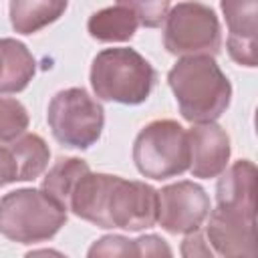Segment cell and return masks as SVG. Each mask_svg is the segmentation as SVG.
<instances>
[{"instance_id": "17", "label": "cell", "mask_w": 258, "mask_h": 258, "mask_svg": "<svg viewBox=\"0 0 258 258\" xmlns=\"http://www.w3.org/2000/svg\"><path fill=\"white\" fill-rule=\"evenodd\" d=\"M89 169V163L79 157H60L44 175L40 189L46 191L54 202H58L67 210V202L77 179Z\"/></svg>"}, {"instance_id": "22", "label": "cell", "mask_w": 258, "mask_h": 258, "mask_svg": "<svg viewBox=\"0 0 258 258\" xmlns=\"http://www.w3.org/2000/svg\"><path fill=\"white\" fill-rule=\"evenodd\" d=\"M181 254L187 256V258H191V256H214V252H212L206 236L200 230L189 232L185 236V240L181 244Z\"/></svg>"}, {"instance_id": "14", "label": "cell", "mask_w": 258, "mask_h": 258, "mask_svg": "<svg viewBox=\"0 0 258 258\" xmlns=\"http://www.w3.org/2000/svg\"><path fill=\"white\" fill-rule=\"evenodd\" d=\"M69 0H10V24L18 34H34L56 22Z\"/></svg>"}, {"instance_id": "23", "label": "cell", "mask_w": 258, "mask_h": 258, "mask_svg": "<svg viewBox=\"0 0 258 258\" xmlns=\"http://www.w3.org/2000/svg\"><path fill=\"white\" fill-rule=\"evenodd\" d=\"M18 181V167L8 145L0 147V187Z\"/></svg>"}, {"instance_id": "7", "label": "cell", "mask_w": 258, "mask_h": 258, "mask_svg": "<svg viewBox=\"0 0 258 258\" xmlns=\"http://www.w3.org/2000/svg\"><path fill=\"white\" fill-rule=\"evenodd\" d=\"M163 44L175 56H216L222 48V28L214 8L196 0L175 4L165 16Z\"/></svg>"}, {"instance_id": "6", "label": "cell", "mask_w": 258, "mask_h": 258, "mask_svg": "<svg viewBox=\"0 0 258 258\" xmlns=\"http://www.w3.org/2000/svg\"><path fill=\"white\" fill-rule=\"evenodd\" d=\"M52 137L71 149H89L105 127V111L85 89L71 87L58 91L46 111Z\"/></svg>"}, {"instance_id": "15", "label": "cell", "mask_w": 258, "mask_h": 258, "mask_svg": "<svg viewBox=\"0 0 258 258\" xmlns=\"http://www.w3.org/2000/svg\"><path fill=\"white\" fill-rule=\"evenodd\" d=\"M139 22L125 6H109L91 14L87 22L89 34L99 42H127L133 38Z\"/></svg>"}, {"instance_id": "18", "label": "cell", "mask_w": 258, "mask_h": 258, "mask_svg": "<svg viewBox=\"0 0 258 258\" xmlns=\"http://www.w3.org/2000/svg\"><path fill=\"white\" fill-rule=\"evenodd\" d=\"M28 111L26 107L12 99L0 97V143H10L28 129Z\"/></svg>"}, {"instance_id": "20", "label": "cell", "mask_w": 258, "mask_h": 258, "mask_svg": "<svg viewBox=\"0 0 258 258\" xmlns=\"http://www.w3.org/2000/svg\"><path fill=\"white\" fill-rule=\"evenodd\" d=\"M89 256H137L135 240L117 234L103 236L89 248Z\"/></svg>"}, {"instance_id": "19", "label": "cell", "mask_w": 258, "mask_h": 258, "mask_svg": "<svg viewBox=\"0 0 258 258\" xmlns=\"http://www.w3.org/2000/svg\"><path fill=\"white\" fill-rule=\"evenodd\" d=\"M119 6L129 8L137 22L145 28H157L165 20L171 0H115Z\"/></svg>"}, {"instance_id": "9", "label": "cell", "mask_w": 258, "mask_h": 258, "mask_svg": "<svg viewBox=\"0 0 258 258\" xmlns=\"http://www.w3.org/2000/svg\"><path fill=\"white\" fill-rule=\"evenodd\" d=\"M210 210V198L196 181L181 179L157 191V222L169 234L200 230Z\"/></svg>"}, {"instance_id": "21", "label": "cell", "mask_w": 258, "mask_h": 258, "mask_svg": "<svg viewBox=\"0 0 258 258\" xmlns=\"http://www.w3.org/2000/svg\"><path fill=\"white\" fill-rule=\"evenodd\" d=\"M135 250H137V256H171V250L169 246L165 244L163 238L155 236V234H147V236H141L135 240Z\"/></svg>"}, {"instance_id": "2", "label": "cell", "mask_w": 258, "mask_h": 258, "mask_svg": "<svg viewBox=\"0 0 258 258\" xmlns=\"http://www.w3.org/2000/svg\"><path fill=\"white\" fill-rule=\"evenodd\" d=\"M179 113L189 123H210L222 117L232 101V85L210 54L181 56L167 73Z\"/></svg>"}, {"instance_id": "16", "label": "cell", "mask_w": 258, "mask_h": 258, "mask_svg": "<svg viewBox=\"0 0 258 258\" xmlns=\"http://www.w3.org/2000/svg\"><path fill=\"white\" fill-rule=\"evenodd\" d=\"M16 167H18V181H32L44 173L50 161V149L46 141L36 133H22L14 141L8 143Z\"/></svg>"}, {"instance_id": "4", "label": "cell", "mask_w": 258, "mask_h": 258, "mask_svg": "<svg viewBox=\"0 0 258 258\" xmlns=\"http://www.w3.org/2000/svg\"><path fill=\"white\" fill-rule=\"evenodd\" d=\"M64 224L67 210L42 189L22 187L0 198V234L12 242H46Z\"/></svg>"}, {"instance_id": "12", "label": "cell", "mask_w": 258, "mask_h": 258, "mask_svg": "<svg viewBox=\"0 0 258 258\" xmlns=\"http://www.w3.org/2000/svg\"><path fill=\"white\" fill-rule=\"evenodd\" d=\"M36 73L28 46L16 38H0V95L20 93Z\"/></svg>"}, {"instance_id": "1", "label": "cell", "mask_w": 258, "mask_h": 258, "mask_svg": "<svg viewBox=\"0 0 258 258\" xmlns=\"http://www.w3.org/2000/svg\"><path fill=\"white\" fill-rule=\"evenodd\" d=\"M67 210L105 230L141 232L157 222V189L145 181L89 169L77 179Z\"/></svg>"}, {"instance_id": "5", "label": "cell", "mask_w": 258, "mask_h": 258, "mask_svg": "<svg viewBox=\"0 0 258 258\" xmlns=\"http://www.w3.org/2000/svg\"><path fill=\"white\" fill-rule=\"evenodd\" d=\"M133 161L141 175L157 181L181 175L189 169L187 131L173 119L147 123L135 137Z\"/></svg>"}, {"instance_id": "10", "label": "cell", "mask_w": 258, "mask_h": 258, "mask_svg": "<svg viewBox=\"0 0 258 258\" xmlns=\"http://www.w3.org/2000/svg\"><path fill=\"white\" fill-rule=\"evenodd\" d=\"M224 20L228 24L226 48L240 67H256L258 48V0H220Z\"/></svg>"}, {"instance_id": "3", "label": "cell", "mask_w": 258, "mask_h": 258, "mask_svg": "<svg viewBox=\"0 0 258 258\" xmlns=\"http://www.w3.org/2000/svg\"><path fill=\"white\" fill-rule=\"evenodd\" d=\"M89 81L101 101L141 105L149 99L157 73L137 50L117 46L97 52L91 64Z\"/></svg>"}, {"instance_id": "11", "label": "cell", "mask_w": 258, "mask_h": 258, "mask_svg": "<svg viewBox=\"0 0 258 258\" xmlns=\"http://www.w3.org/2000/svg\"><path fill=\"white\" fill-rule=\"evenodd\" d=\"M189 141V171L194 177H218L230 161V137L218 123H194L187 131Z\"/></svg>"}, {"instance_id": "8", "label": "cell", "mask_w": 258, "mask_h": 258, "mask_svg": "<svg viewBox=\"0 0 258 258\" xmlns=\"http://www.w3.org/2000/svg\"><path fill=\"white\" fill-rule=\"evenodd\" d=\"M206 220V240L214 254L256 256V210L218 204Z\"/></svg>"}, {"instance_id": "13", "label": "cell", "mask_w": 258, "mask_h": 258, "mask_svg": "<svg viewBox=\"0 0 258 258\" xmlns=\"http://www.w3.org/2000/svg\"><path fill=\"white\" fill-rule=\"evenodd\" d=\"M216 185V202L254 208L256 210V165L250 159H240L220 173Z\"/></svg>"}]
</instances>
